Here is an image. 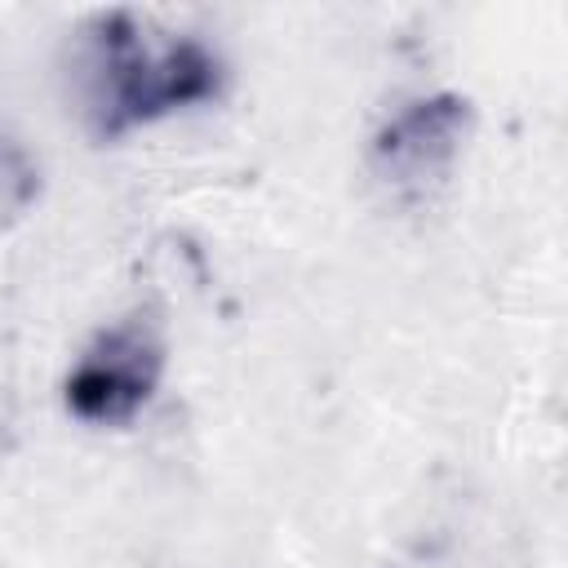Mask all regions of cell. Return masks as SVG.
<instances>
[{"label": "cell", "mask_w": 568, "mask_h": 568, "mask_svg": "<svg viewBox=\"0 0 568 568\" xmlns=\"http://www.w3.org/2000/svg\"><path fill=\"white\" fill-rule=\"evenodd\" d=\"M36 200H40V164H36V155L18 138L0 133V235L13 231L36 209Z\"/></svg>", "instance_id": "4"}, {"label": "cell", "mask_w": 568, "mask_h": 568, "mask_svg": "<svg viewBox=\"0 0 568 568\" xmlns=\"http://www.w3.org/2000/svg\"><path fill=\"white\" fill-rule=\"evenodd\" d=\"M475 133V106L462 93H430L395 111L368 142L373 178L399 195L422 200L444 186Z\"/></svg>", "instance_id": "3"}, {"label": "cell", "mask_w": 568, "mask_h": 568, "mask_svg": "<svg viewBox=\"0 0 568 568\" xmlns=\"http://www.w3.org/2000/svg\"><path fill=\"white\" fill-rule=\"evenodd\" d=\"M164 377V337L155 320L129 315L102 328L62 382V404L84 426H129Z\"/></svg>", "instance_id": "2"}, {"label": "cell", "mask_w": 568, "mask_h": 568, "mask_svg": "<svg viewBox=\"0 0 568 568\" xmlns=\"http://www.w3.org/2000/svg\"><path fill=\"white\" fill-rule=\"evenodd\" d=\"M75 84L89 133L111 142L182 106L213 102L226 67L195 36H155L138 13L106 9L75 31Z\"/></svg>", "instance_id": "1"}]
</instances>
